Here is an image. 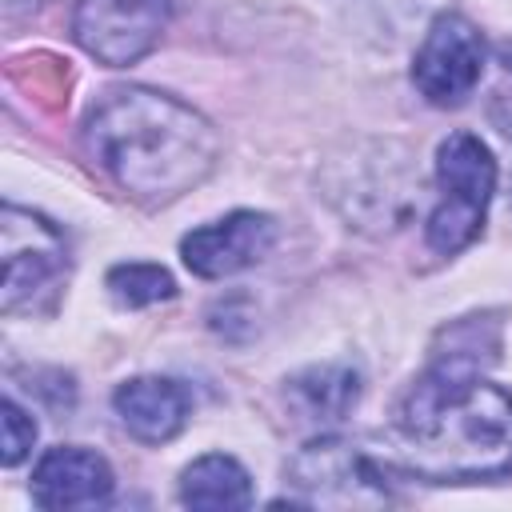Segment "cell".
Wrapping results in <instances>:
<instances>
[{"label": "cell", "instance_id": "1", "mask_svg": "<svg viewBox=\"0 0 512 512\" xmlns=\"http://www.w3.org/2000/svg\"><path fill=\"white\" fill-rule=\"evenodd\" d=\"M396 464L420 480L512 476V396L484 384L480 368L436 356L396 404Z\"/></svg>", "mask_w": 512, "mask_h": 512}, {"label": "cell", "instance_id": "2", "mask_svg": "<svg viewBox=\"0 0 512 512\" xmlns=\"http://www.w3.org/2000/svg\"><path fill=\"white\" fill-rule=\"evenodd\" d=\"M84 144L140 204H168L200 188L220 160L216 128L192 104L152 88L104 92L84 120Z\"/></svg>", "mask_w": 512, "mask_h": 512}, {"label": "cell", "instance_id": "3", "mask_svg": "<svg viewBox=\"0 0 512 512\" xmlns=\"http://www.w3.org/2000/svg\"><path fill=\"white\" fill-rule=\"evenodd\" d=\"M436 180H440V204L428 216V248L452 256L480 236L496 188V160L480 136L452 132L436 152Z\"/></svg>", "mask_w": 512, "mask_h": 512}, {"label": "cell", "instance_id": "4", "mask_svg": "<svg viewBox=\"0 0 512 512\" xmlns=\"http://www.w3.org/2000/svg\"><path fill=\"white\" fill-rule=\"evenodd\" d=\"M0 260V308L8 316L48 308L68 276V244L56 232V224L16 204H4L0 216Z\"/></svg>", "mask_w": 512, "mask_h": 512}, {"label": "cell", "instance_id": "5", "mask_svg": "<svg viewBox=\"0 0 512 512\" xmlns=\"http://www.w3.org/2000/svg\"><path fill=\"white\" fill-rule=\"evenodd\" d=\"M168 8V0H76L72 36L92 60L128 68L156 48Z\"/></svg>", "mask_w": 512, "mask_h": 512}, {"label": "cell", "instance_id": "6", "mask_svg": "<svg viewBox=\"0 0 512 512\" xmlns=\"http://www.w3.org/2000/svg\"><path fill=\"white\" fill-rule=\"evenodd\" d=\"M484 72V36L456 12H444L424 32V44L412 60V80L428 104H460Z\"/></svg>", "mask_w": 512, "mask_h": 512}, {"label": "cell", "instance_id": "7", "mask_svg": "<svg viewBox=\"0 0 512 512\" xmlns=\"http://www.w3.org/2000/svg\"><path fill=\"white\" fill-rule=\"evenodd\" d=\"M292 484L308 504H380L388 488L380 484V468L348 440L324 436L304 444L288 464Z\"/></svg>", "mask_w": 512, "mask_h": 512}, {"label": "cell", "instance_id": "8", "mask_svg": "<svg viewBox=\"0 0 512 512\" xmlns=\"http://www.w3.org/2000/svg\"><path fill=\"white\" fill-rule=\"evenodd\" d=\"M276 244V220L264 212H232L216 224L192 228L180 240V256L188 264V272L204 276V280H220L232 276L256 260H264Z\"/></svg>", "mask_w": 512, "mask_h": 512}, {"label": "cell", "instance_id": "9", "mask_svg": "<svg viewBox=\"0 0 512 512\" xmlns=\"http://www.w3.org/2000/svg\"><path fill=\"white\" fill-rule=\"evenodd\" d=\"M108 496H112L108 460L76 444L48 448L32 472V500L40 508H96Z\"/></svg>", "mask_w": 512, "mask_h": 512}, {"label": "cell", "instance_id": "10", "mask_svg": "<svg viewBox=\"0 0 512 512\" xmlns=\"http://www.w3.org/2000/svg\"><path fill=\"white\" fill-rule=\"evenodd\" d=\"M112 408H116L120 424L128 428V436H136L140 444H168L188 424L192 396L176 380L136 376L112 392Z\"/></svg>", "mask_w": 512, "mask_h": 512}, {"label": "cell", "instance_id": "11", "mask_svg": "<svg viewBox=\"0 0 512 512\" xmlns=\"http://www.w3.org/2000/svg\"><path fill=\"white\" fill-rule=\"evenodd\" d=\"M180 500L188 508H248L252 504V476L240 460L224 452H208L180 476Z\"/></svg>", "mask_w": 512, "mask_h": 512}, {"label": "cell", "instance_id": "12", "mask_svg": "<svg viewBox=\"0 0 512 512\" xmlns=\"http://www.w3.org/2000/svg\"><path fill=\"white\" fill-rule=\"evenodd\" d=\"M288 392L304 416L340 420L360 400V372L352 364H312L288 384Z\"/></svg>", "mask_w": 512, "mask_h": 512}, {"label": "cell", "instance_id": "13", "mask_svg": "<svg viewBox=\"0 0 512 512\" xmlns=\"http://www.w3.org/2000/svg\"><path fill=\"white\" fill-rule=\"evenodd\" d=\"M108 292L124 308H148L176 296V280L160 264H116L108 272Z\"/></svg>", "mask_w": 512, "mask_h": 512}, {"label": "cell", "instance_id": "14", "mask_svg": "<svg viewBox=\"0 0 512 512\" xmlns=\"http://www.w3.org/2000/svg\"><path fill=\"white\" fill-rule=\"evenodd\" d=\"M0 432H4V452H0V460L8 464V468H16L28 452H32V444H36V420L16 404V400H4L0 404Z\"/></svg>", "mask_w": 512, "mask_h": 512}, {"label": "cell", "instance_id": "15", "mask_svg": "<svg viewBox=\"0 0 512 512\" xmlns=\"http://www.w3.org/2000/svg\"><path fill=\"white\" fill-rule=\"evenodd\" d=\"M500 60H504V68L512 72V40H508V44H500Z\"/></svg>", "mask_w": 512, "mask_h": 512}]
</instances>
